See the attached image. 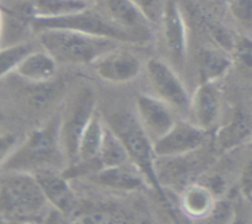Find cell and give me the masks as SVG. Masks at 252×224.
I'll return each mask as SVG.
<instances>
[{
    "instance_id": "1",
    "label": "cell",
    "mask_w": 252,
    "mask_h": 224,
    "mask_svg": "<svg viewBox=\"0 0 252 224\" xmlns=\"http://www.w3.org/2000/svg\"><path fill=\"white\" fill-rule=\"evenodd\" d=\"M65 159L61 142V117L53 118L32 130L26 139L15 148L1 169L4 171L33 172L57 167Z\"/></svg>"
},
{
    "instance_id": "2",
    "label": "cell",
    "mask_w": 252,
    "mask_h": 224,
    "mask_svg": "<svg viewBox=\"0 0 252 224\" xmlns=\"http://www.w3.org/2000/svg\"><path fill=\"white\" fill-rule=\"evenodd\" d=\"M39 43L57 62L93 64L106 52L120 46V41L66 29H44L37 32Z\"/></svg>"
},
{
    "instance_id": "3",
    "label": "cell",
    "mask_w": 252,
    "mask_h": 224,
    "mask_svg": "<svg viewBox=\"0 0 252 224\" xmlns=\"http://www.w3.org/2000/svg\"><path fill=\"white\" fill-rule=\"evenodd\" d=\"M48 201L33 174L4 171L0 176V217L32 219L46 209Z\"/></svg>"
},
{
    "instance_id": "4",
    "label": "cell",
    "mask_w": 252,
    "mask_h": 224,
    "mask_svg": "<svg viewBox=\"0 0 252 224\" xmlns=\"http://www.w3.org/2000/svg\"><path fill=\"white\" fill-rule=\"evenodd\" d=\"M106 123L121 138L130 160L142 170L149 184L160 196L165 197L155 166L158 157L154 150V142L142 127L137 115L129 112L115 113Z\"/></svg>"
},
{
    "instance_id": "5",
    "label": "cell",
    "mask_w": 252,
    "mask_h": 224,
    "mask_svg": "<svg viewBox=\"0 0 252 224\" xmlns=\"http://www.w3.org/2000/svg\"><path fill=\"white\" fill-rule=\"evenodd\" d=\"M32 27L33 32H38L44 29H66L94 36L107 37L120 42H135L134 37L129 32L116 24L105 11H96L94 6L62 17L33 16Z\"/></svg>"
},
{
    "instance_id": "6",
    "label": "cell",
    "mask_w": 252,
    "mask_h": 224,
    "mask_svg": "<svg viewBox=\"0 0 252 224\" xmlns=\"http://www.w3.org/2000/svg\"><path fill=\"white\" fill-rule=\"evenodd\" d=\"M96 112V95L91 86L79 88L70 96L61 116V142L66 161L75 164L83 130Z\"/></svg>"
},
{
    "instance_id": "7",
    "label": "cell",
    "mask_w": 252,
    "mask_h": 224,
    "mask_svg": "<svg viewBox=\"0 0 252 224\" xmlns=\"http://www.w3.org/2000/svg\"><path fill=\"white\" fill-rule=\"evenodd\" d=\"M147 75L157 97L174 108L175 112L189 115L191 96L180 76L169 64L152 58L147 64Z\"/></svg>"
},
{
    "instance_id": "8",
    "label": "cell",
    "mask_w": 252,
    "mask_h": 224,
    "mask_svg": "<svg viewBox=\"0 0 252 224\" xmlns=\"http://www.w3.org/2000/svg\"><path fill=\"white\" fill-rule=\"evenodd\" d=\"M207 130L191 121H176L171 129L154 142L158 158H176L198 149L206 140Z\"/></svg>"
},
{
    "instance_id": "9",
    "label": "cell",
    "mask_w": 252,
    "mask_h": 224,
    "mask_svg": "<svg viewBox=\"0 0 252 224\" xmlns=\"http://www.w3.org/2000/svg\"><path fill=\"white\" fill-rule=\"evenodd\" d=\"M94 70L102 80L113 84H125L138 78L142 71L139 58L132 52L113 48L96 59Z\"/></svg>"
},
{
    "instance_id": "10",
    "label": "cell",
    "mask_w": 252,
    "mask_h": 224,
    "mask_svg": "<svg viewBox=\"0 0 252 224\" xmlns=\"http://www.w3.org/2000/svg\"><path fill=\"white\" fill-rule=\"evenodd\" d=\"M135 115L153 142L166 134L176 123L175 110L157 96L140 95L135 103Z\"/></svg>"
},
{
    "instance_id": "11",
    "label": "cell",
    "mask_w": 252,
    "mask_h": 224,
    "mask_svg": "<svg viewBox=\"0 0 252 224\" xmlns=\"http://www.w3.org/2000/svg\"><path fill=\"white\" fill-rule=\"evenodd\" d=\"M160 26L169 58L181 65L187 53V29L182 10L176 0H166Z\"/></svg>"
},
{
    "instance_id": "12",
    "label": "cell",
    "mask_w": 252,
    "mask_h": 224,
    "mask_svg": "<svg viewBox=\"0 0 252 224\" xmlns=\"http://www.w3.org/2000/svg\"><path fill=\"white\" fill-rule=\"evenodd\" d=\"M103 11L122 29L129 32L138 43H148L152 38V22L132 0H101Z\"/></svg>"
},
{
    "instance_id": "13",
    "label": "cell",
    "mask_w": 252,
    "mask_h": 224,
    "mask_svg": "<svg viewBox=\"0 0 252 224\" xmlns=\"http://www.w3.org/2000/svg\"><path fill=\"white\" fill-rule=\"evenodd\" d=\"M47 201L64 216H71L78 207L75 192L68 180L54 167H47L33 172Z\"/></svg>"
},
{
    "instance_id": "14",
    "label": "cell",
    "mask_w": 252,
    "mask_h": 224,
    "mask_svg": "<svg viewBox=\"0 0 252 224\" xmlns=\"http://www.w3.org/2000/svg\"><path fill=\"white\" fill-rule=\"evenodd\" d=\"M221 111L219 91L214 83H201L191 97L189 108V121L204 130L216 126Z\"/></svg>"
},
{
    "instance_id": "15",
    "label": "cell",
    "mask_w": 252,
    "mask_h": 224,
    "mask_svg": "<svg viewBox=\"0 0 252 224\" xmlns=\"http://www.w3.org/2000/svg\"><path fill=\"white\" fill-rule=\"evenodd\" d=\"M4 30H2V46H14L24 43L26 37L33 32L32 19L34 14L31 2L17 5L12 9H2Z\"/></svg>"
},
{
    "instance_id": "16",
    "label": "cell",
    "mask_w": 252,
    "mask_h": 224,
    "mask_svg": "<svg viewBox=\"0 0 252 224\" xmlns=\"http://www.w3.org/2000/svg\"><path fill=\"white\" fill-rule=\"evenodd\" d=\"M144 180H147L145 175L133 161L112 167H102L96 175V181L102 186L126 192L140 189Z\"/></svg>"
},
{
    "instance_id": "17",
    "label": "cell",
    "mask_w": 252,
    "mask_h": 224,
    "mask_svg": "<svg viewBox=\"0 0 252 224\" xmlns=\"http://www.w3.org/2000/svg\"><path fill=\"white\" fill-rule=\"evenodd\" d=\"M57 63L47 51H31L21 59L15 71L31 83H46L56 76Z\"/></svg>"
},
{
    "instance_id": "18",
    "label": "cell",
    "mask_w": 252,
    "mask_h": 224,
    "mask_svg": "<svg viewBox=\"0 0 252 224\" xmlns=\"http://www.w3.org/2000/svg\"><path fill=\"white\" fill-rule=\"evenodd\" d=\"M216 204V198L209 187L202 184H191L182 191L180 206L184 213L191 219L209 217Z\"/></svg>"
},
{
    "instance_id": "19",
    "label": "cell",
    "mask_w": 252,
    "mask_h": 224,
    "mask_svg": "<svg viewBox=\"0 0 252 224\" xmlns=\"http://www.w3.org/2000/svg\"><path fill=\"white\" fill-rule=\"evenodd\" d=\"M233 57L220 48H207L198 56V71L201 83H214L225 75L233 65Z\"/></svg>"
},
{
    "instance_id": "20",
    "label": "cell",
    "mask_w": 252,
    "mask_h": 224,
    "mask_svg": "<svg viewBox=\"0 0 252 224\" xmlns=\"http://www.w3.org/2000/svg\"><path fill=\"white\" fill-rule=\"evenodd\" d=\"M103 132H105V122L101 118L100 113L96 111L80 135L76 162L80 161L84 164H89L97 160Z\"/></svg>"
},
{
    "instance_id": "21",
    "label": "cell",
    "mask_w": 252,
    "mask_h": 224,
    "mask_svg": "<svg viewBox=\"0 0 252 224\" xmlns=\"http://www.w3.org/2000/svg\"><path fill=\"white\" fill-rule=\"evenodd\" d=\"M96 0H33L31 2L34 16L62 17L95 6Z\"/></svg>"
},
{
    "instance_id": "22",
    "label": "cell",
    "mask_w": 252,
    "mask_h": 224,
    "mask_svg": "<svg viewBox=\"0 0 252 224\" xmlns=\"http://www.w3.org/2000/svg\"><path fill=\"white\" fill-rule=\"evenodd\" d=\"M97 160L101 165V169L117 166V165L132 161L121 138L116 134L115 130L107 123H105V132H103Z\"/></svg>"
},
{
    "instance_id": "23",
    "label": "cell",
    "mask_w": 252,
    "mask_h": 224,
    "mask_svg": "<svg viewBox=\"0 0 252 224\" xmlns=\"http://www.w3.org/2000/svg\"><path fill=\"white\" fill-rule=\"evenodd\" d=\"M252 133V118L249 113L238 111L226 127L219 134V140L224 148L240 144Z\"/></svg>"
},
{
    "instance_id": "24",
    "label": "cell",
    "mask_w": 252,
    "mask_h": 224,
    "mask_svg": "<svg viewBox=\"0 0 252 224\" xmlns=\"http://www.w3.org/2000/svg\"><path fill=\"white\" fill-rule=\"evenodd\" d=\"M33 85L30 86L26 90V100L30 106L36 110L47 107L49 103L53 102L54 98L59 94V85L53 83V80L46 81V83H32Z\"/></svg>"
},
{
    "instance_id": "25",
    "label": "cell",
    "mask_w": 252,
    "mask_h": 224,
    "mask_svg": "<svg viewBox=\"0 0 252 224\" xmlns=\"http://www.w3.org/2000/svg\"><path fill=\"white\" fill-rule=\"evenodd\" d=\"M31 51H33L32 46L27 42L14 44V46L1 47L0 48V79L4 78L10 71H14L21 59Z\"/></svg>"
},
{
    "instance_id": "26",
    "label": "cell",
    "mask_w": 252,
    "mask_h": 224,
    "mask_svg": "<svg viewBox=\"0 0 252 224\" xmlns=\"http://www.w3.org/2000/svg\"><path fill=\"white\" fill-rule=\"evenodd\" d=\"M231 17L245 36L252 37V0H226Z\"/></svg>"
},
{
    "instance_id": "27",
    "label": "cell",
    "mask_w": 252,
    "mask_h": 224,
    "mask_svg": "<svg viewBox=\"0 0 252 224\" xmlns=\"http://www.w3.org/2000/svg\"><path fill=\"white\" fill-rule=\"evenodd\" d=\"M152 25H160L164 16L166 0H132Z\"/></svg>"
},
{
    "instance_id": "28",
    "label": "cell",
    "mask_w": 252,
    "mask_h": 224,
    "mask_svg": "<svg viewBox=\"0 0 252 224\" xmlns=\"http://www.w3.org/2000/svg\"><path fill=\"white\" fill-rule=\"evenodd\" d=\"M235 61L246 70H252V37L244 36L238 39L234 46Z\"/></svg>"
},
{
    "instance_id": "29",
    "label": "cell",
    "mask_w": 252,
    "mask_h": 224,
    "mask_svg": "<svg viewBox=\"0 0 252 224\" xmlns=\"http://www.w3.org/2000/svg\"><path fill=\"white\" fill-rule=\"evenodd\" d=\"M17 147V135L14 133L0 134V167H2L7 158L12 154Z\"/></svg>"
},
{
    "instance_id": "30",
    "label": "cell",
    "mask_w": 252,
    "mask_h": 224,
    "mask_svg": "<svg viewBox=\"0 0 252 224\" xmlns=\"http://www.w3.org/2000/svg\"><path fill=\"white\" fill-rule=\"evenodd\" d=\"M231 213L233 208L228 202H218V203L216 202L209 217L214 218V221L217 222H226V219H230Z\"/></svg>"
},
{
    "instance_id": "31",
    "label": "cell",
    "mask_w": 252,
    "mask_h": 224,
    "mask_svg": "<svg viewBox=\"0 0 252 224\" xmlns=\"http://www.w3.org/2000/svg\"><path fill=\"white\" fill-rule=\"evenodd\" d=\"M241 189L246 196L252 198V160L248 162L241 175Z\"/></svg>"
},
{
    "instance_id": "32",
    "label": "cell",
    "mask_w": 252,
    "mask_h": 224,
    "mask_svg": "<svg viewBox=\"0 0 252 224\" xmlns=\"http://www.w3.org/2000/svg\"><path fill=\"white\" fill-rule=\"evenodd\" d=\"M2 30H4V16H2V7L0 6V48L2 46Z\"/></svg>"
},
{
    "instance_id": "33",
    "label": "cell",
    "mask_w": 252,
    "mask_h": 224,
    "mask_svg": "<svg viewBox=\"0 0 252 224\" xmlns=\"http://www.w3.org/2000/svg\"><path fill=\"white\" fill-rule=\"evenodd\" d=\"M2 117H4V112H2L1 107H0V121H1V120H2Z\"/></svg>"
}]
</instances>
